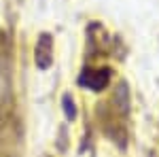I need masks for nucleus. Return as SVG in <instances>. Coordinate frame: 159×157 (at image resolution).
<instances>
[{
    "instance_id": "nucleus-1",
    "label": "nucleus",
    "mask_w": 159,
    "mask_h": 157,
    "mask_svg": "<svg viewBox=\"0 0 159 157\" xmlns=\"http://www.w3.org/2000/svg\"><path fill=\"white\" fill-rule=\"evenodd\" d=\"M79 81H81L83 87H89L93 91H100V89H104L106 83H108V70H104V68H100V70H85V72L81 74Z\"/></svg>"
},
{
    "instance_id": "nucleus-2",
    "label": "nucleus",
    "mask_w": 159,
    "mask_h": 157,
    "mask_svg": "<svg viewBox=\"0 0 159 157\" xmlns=\"http://www.w3.org/2000/svg\"><path fill=\"white\" fill-rule=\"evenodd\" d=\"M51 55H53V45H51V38L45 34V36H40L36 45V64L38 68H49L51 66Z\"/></svg>"
},
{
    "instance_id": "nucleus-3",
    "label": "nucleus",
    "mask_w": 159,
    "mask_h": 157,
    "mask_svg": "<svg viewBox=\"0 0 159 157\" xmlns=\"http://www.w3.org/2000/svg\"><path fill=\"white\" fill-rule=\"evenodd\" d=\"M7 94H9V83H7V74L0 66V104L7 100Z\"/></svg>"
},
{
    "instance_id": "nucleus-4",
    "label": "nucleus",
    "mask_w": 159,
    "mask_h": 157,
    "mask_svg": "<svg viewBox=\"0 0 159 157\" xmlns=\"http://www.w3.org/2000/svg\"><path fill=\"white\" fill-rule=\"evenodd\" d=\"M64 104H66V115H68V119H72L74 117V102H70V96L64 98Z\"/></svg>"
}]
</instances>
